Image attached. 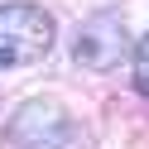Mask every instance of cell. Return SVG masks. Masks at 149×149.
<instances>
[{"label": "cell", "instance_id": "1", "mask_svg": "<svg viewBox=\"0 0 149 149\" xmlns=\"http://www.w3.org/2000/svg\"><path fill=\"white\" fill-rule=\"evenodd\" d=\"M58 43V19L34 0L0 5V68H34Z\"/></svg>", "mask_w": 149, "mask_h": 149}, {"label": "cell", "instance_id": "2", "mask_svg": "<svg viewBox=\"0 0 149 149\" xmlns=\"http://www.w3.org/2000/svg\"><path fill=\"white\" fill-rule=\"evenodd\" d=\"M5 139H10V149H68L77 139V125L58 96H29L10 111Z\"/></svg>", "mask_w": 149, "mask_h": 149}, {"label": "cell", "instance_id": "3", "mask_svg": "<svg viewBox=\"0 0 149 149\" xmlns=\"http://www.w3.org/2000/svg\"><path fill=\"white\" fill-rule=\"evenodd\" d=\"M130 29H125V15L120 10H96L87 15V19L77 24V34H72V63L87 72H111L120 68V63L130 58Z\"/></svg>", "mask_w": 149, "mask_h": 149}, {"label": "cell", "instance_id": "4", "mask_svg": "<svg viewBox=\"0 0 149 149\" xmlns=\"http://www.w3.org/2000/svg\"><path fill=\"white\" fill-rule=\"evenodd\" d=\"M130 68H135V91L149 96V34L135 39V48H130Z\"/></svg>", "mask_w": 149, "mask_h": 149}]
</instances>
